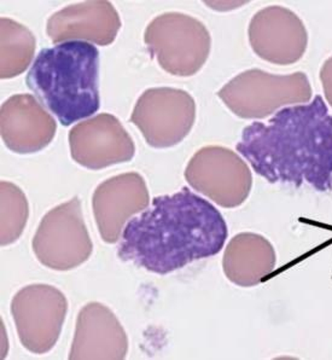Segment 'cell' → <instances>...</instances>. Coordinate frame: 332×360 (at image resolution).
<instances>
[{"label":"cell","mask_w":332,"mask_h":360,"mask_svg":"<svg viewBox=\"0 0 332 360\" xmlns=\"http://www.w3.org/2000/svg\"><path fill=\"white\" fill-rule=\"evenodd\" d=\"M121 28L119 13L106 0L69 5L49 18L46 33L53 43L89 40L101 46L110 45Z\"/></svg>","instance_id":"cell-12"},{"label":"cell","mask_w":332,"mask_h":360,"mask_svg":"<svg viewBox=\"0 0 332 360\" xmlns=\"http://www.w3.org/2000/svg\"><path fill=\"white\" fill-rule=\"evenodd\" d=\"M34 51V34L18 22L1 18V79L23 73L32 63Z\"/></svg>","instance_id":"cell-15"},{"label":"cell","mask_w":332,"mask_h":360,"mask_svg":"<svg viewBox=\"0 0 332 360\" xmlns=\"http://www.w3.org/2000/svg\"><path fill=\"white\" fill-rule=\"evenodd\" d=\"M68 302L51 285L23 288L11 302V313L22 345L35 354L51 351L60 338Z\"/></svg>","instance_id":"cell-7"},{"label":"cell","mask_w":332,"mask_h":360,"mask_svg":"<svg viewBox=\"0 0 332 360\" xmlns=\"http://www.w3.org/2000/svg\"><path fill=\"white\" fill-rule=\"evenodd\" d=\"M236 149L269 184L332 191V114L320 95L248 124Z\"/></svg>","instance_id":"cell-1"},{"label":"cell","mask_w":332,"mask_h":360,"mask_svg":"<svg viewBox=\"0 0 332 360\" xmlns=\"http://www.w3.org/2000/svg\"><path fill=\"white\" fill-rule=\"evenodd\" d=\"M331 193V196H332V191H331V193Z\"/></svg>","instance_id":"cell-17"},{"label":"cell","mask_w":332,"mask_h":360,"mask_svg":"<svg viewBox=\"0 0 332 360\" xmlns=\"http://www.w3.org/2000/svg\"><path fill=\"white\" fill-rule=\"evenodd\" d=\"M149 191L144 178L136 172L113 176L94 190V219L103 240L116 243L128 219L149 206Z\"/></svg>","instance_id":"cell-11"},{"label":"cell","mask_w":332,"mask_h":360,"mask_svg":"<svg viewBox=\"0 0 332 360\" xmlns=\"http://www.w3.org/2000/svg\"><path fill=\"white\" fill-rule=\"evenodd\" d=\"M28 219V202L22 190L9 181H1V245L20 238Z\"/></svg>","instance_id":"cell-16"},{"label":"cell","mask_w":332,"mask_h":360,"mask_svg":"<svg viewBox=\"0 0 332 360\" xmlns=\"http://www.w3.org/2000/svg\"><path fill=\"white\" fill-rule=\"evenodd\" d=\"M144 43L167 73L192 77L205 65L210 34L202 22L181 13H162L146 27Z\"/></svg>","instance_id":"cell-4"},{"label":"cell","mask_w":332,"mask_h":360,"mask_svg":"<svg viewBox=\"0 0 332 360\" xmlns=\"http://www.w3.org/2000/svg\"><path fill=\"white\" fill-rule=\"evenodd\" d=\"M128 340L115 314L104 304H86L79 313L69 359H124Z\"/></svg>","instance_id":"cell-14"},{"label":"cell","mask_w":332,"mask_h":360,"mask_svg":"<svg viewBox=\"0 0 332 360\" xmlns=\"http://www.w3.org/2000/svg\"><path fill=\"white\" fill-rule=\"evenodd\" d=\"M32 247L39 262L51 270H72L87 262L94 245L80 200L72 198L50 210L39 224Z\"/></svg>","instance_id":"cell-5"},{"label":"cell","mask_w":332,"mask_h":360,"mask_svg":"<svg viewBox=\"0 0 332 360\" xmlns=\"http://www.w3.org/2000/svg\"><path fill=\"white\" fill-rule=\"evenodd\" d=\"M185 178L193 189L227 208L242 205L252 188V174L247 165L220 146L198 151L189 163Z\"/></svg>","instance_id":"cell-8"},{"label":"cell","mask_w":332,"mask_h":360,"mask_svg":"<svg viewBox=\"0 0 332 360\" xmlns=\"http://www.w3.org/2000/svg\"><path fill=\"white\" fill-rule=\"evenodd\" d=\"M69 146L74 161L92 171L128 162L136 151L131 136L110 114H99L72 127Z\"/></svg>","instance_id":"cell-9"},{"label":"cell","mask_w":332,"mask_h":360,"mask_svg":"<svg viewBox=\"0 0 332 360\" xmlns=\"http://www.w3.org/2000/svg\"><path fill=\"white\" fill-rule=\"evenodd\" d=\"M196 104L186 91L173 87L149 89L136 101L131 122L153 148L179 144L191 131Z\"/></svg>","instance_id":"cell-6"},{"label":"cell","mask_w":332,"mask_h":360,"mask_svg":"<svg viewBox=\"0 0 332 360\" xmlns=\"http://www.w3.org/2000/svg\"><path fill=\"white\" fill-rule=\"evenodd\" d=\"M249 41L262 60L288 65L301 60L308 38L298 15L281 6H269L253 18L249 25Z\"/></svg>","instance_id":"cell-10"},{"label":"cell","mask_w":332,"mask_h":360,"mask_svg":"<svg viewBox=\"0 0 332 360\" xmlns=\"http://www.w3.org/2000/svg\"><path fill=\"white\" fill-rule=\"evenodd\" d=\"M227 237V224L217 207L185 186L153 198L126 224L117 257L163 276L215 257Z\"/></svg>","instance_id":"cell-2"},{"label":"cell","mask_w":332,"mask_h":360,"mask_svg":"<svg viewBox=\"0 0 332 360\" xmlns=\"http://www.w3.org/2000/svg\"><path fill=\"white\" fill-rule=\"evenodd\" d=\"M53 117L30 95H15L1 105V138L16 154L43 150L55 138Z\"/></svg>","instance_id":"cell-13"},{"label":"cell","mask_w":332,"mask_h":360,"mask_svg":"<svg viewBox=\"0 0 332 360\" xmlns=\"http://www.w3.org/2000/svg\"><path fill=\"white\" fill-rule=\"evenodd\" d=\"M39 103L68 127L98 112L99 51L74 40L39 52L26 77Z\"/></svg>","instance_id":"cell-3"}]
</instances>
